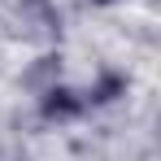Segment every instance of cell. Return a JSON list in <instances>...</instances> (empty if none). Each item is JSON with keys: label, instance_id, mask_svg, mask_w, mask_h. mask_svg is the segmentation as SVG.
Returning <instances> with one entry per match:
<instances>
[{"label": "cell", "instance_id": "1", "mask_svg": "<svg viewBox=\"0 0 161 161\" xmlns=\"http://www.w3.org/2000/svg\"><path fill=\"white\" fill-rule=\"evenodd\" d=\"M83 109H87V100H83V92H74V87H48L39 96V113L48 122H70V118H79Z\"/></svg>", "mask_w": 161, "mask_h": 161}, {"label": "cell", "instance_id": "2", "mask_svg": "<svg viewBox=\"0 0 161 161\" xmlns=\"http://www.w3.org/2000/svg\"><path fill=\"white\" fill-rule=\"evenodd\" d=\"M122 92H126V79H122V74H100V83H96L83 100H87V105H109V100H118Z\"/></svg>", "mask_w": 161, "mask_h": 161}, {"label": "cell", "instance_id": "3", "mask_svg": "<svg viewBox=\"0 0 161 161\" xmlns=\"http://www.w3.org/2000/svg\"><path fill=\"white\" fill-rule=\"evenodd\" d=\"M92 4H113V0H92Z\"/></svg>", "mask_w": 161, "mask_h": 161}]
</instances>
